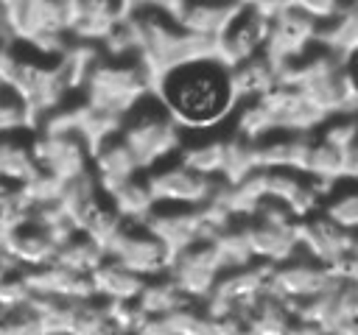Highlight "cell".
<instances>
[{"label":"cell","mask_w":358,"mask_h":335,"mask_svg":"<svg viewBox=\"0 0 358 335\" xmlns=\"http://www.w3.org/2000/svg\"><path fill=\"white\" fill-rule=\"evenodd\" d=\"M39 114L34 106L8 84H3V100H0V131L3 134H20V131H36Z\"/></svg>","instance_id":"37"},{"label":"cell","mask_w":358,"mask_h":335,"mask_svg":"<svg viewBox=\"0 0 358 335\" xmlns=\"http://www.w3.org/2000/svg\"><path fill=\"white\" fill-rule=\"evenodd\" d=\"M106 257H109V254H106V248H103L101 243H95L92 237H87V234L78 232V234H73L67 243L59 246L56 262H62V265H67V268H73V271H78V274H92Z\"/></svg>","instance_id":"38"},{"label":"cell","mask_w":358,"mask_h":335,"mask_svg":"<svg viewBox=\"0 0 358 335\" xmlns=\"http://www.w3.org/2000/svg\"><path fill=\"white\" fill-rule=\"evenodd\" d=\"M25 276H28L34 293H39V296H53V299H64V302L95 296V285H92L90 274H78L56 260L48 265H39V268H25Z\"/></svg>","instance_id":"21"},{"label":"cell","mask_w":358,"mask_h":335,"mask_svg":"<svg viewBox=\"0 0 358 335\" xmlns=\"http://www.w3.org/2000/svg\"><path fill=\"white\" fill-rule=\"evenodd\" d=\"M299 246L302 254L324 265H336L352 251H358V234L338 226L324 212H316L310 218H299Z\"/></svg>","instance_id":"15"},{"label":"cell","mask_w":358,"mask_h":335,"mask_svg":"<svg viewBox=\"0 0 358 335\" xmlns=\"http://www.w3.org/2000/svg\"><path fill=\"white\" fill-rule=\"evenodd\" d=\"M347 179L358 181V137H355V142L350 145V154H347Z\"/></svg>","instance_id":"47"},{"label":"cell","mask_w":358,"mask_h":335,"mask_svg":"<svg viewBox=\"0 0 358 335\" xmlns=\"http://www.w3.org/2000/svg\"><path fill=\"white\" fill-rule=\"evenodd\" d=\"M31 134L34 131L3 134V145H0V176L3 179L17 181V184H28L42 173L36 154H34Z\"/></svg>","instance_id":"27"},{"label":"cell","mask_w":358,"mask_h":335,"mask_svg":"<svg viewBox=\"0 0 358 335\" xmlns=\"http://www.w3.org/2000/svg\"><path fill=\"white\" fill-rule=\"evenodd\" d=\"M78 95L117 117H126L140 100L154 95V75L140 59L101 56Z\"/></svg>","instance_id":"6"},{"label":"cell","mask_w":358,"mask_h":335,"mask_svg":"<svg viewBox=\"0 0 358 335\" xmlns=\"http://www.w3.org/2000/svg\"><path fill=\"white\" fill-rule=\"evenodd\" d=\"M229 70H232V84H235V92L241 100H257L280 84L277 64L268 53H257Z\"/></svg>","instance_id":"29"},{"label":"cell","mask_w":358,"mask_h":335,"mask_svg":"<svg viewBox=\"0 0 358 335\" xmlns=\"http://www.w3.org/2000/svg\"><path fill=\"white\" fill-rule=\"evenodd\" d=\"M260 100L268 109L277 131H316L327 120V114L319 112L299 87L277 84Z\"/></svg>","instance_id":"18"},{"label":"cell","mask_w":358,"mask_h":335,"mask_svg":"<svg viewBox=\"0 0 358 335\" xmlns=\"http://www.w3.org/2000/svg\"><path fill=\"white\" fill-rule=\"evenodd\" d=\"M241 0H185L176 14V22L199 36L218 39L241 14Z\"/></svg>","instance_id":"23"},{"label":"cell","mask_w":358,"mask_h":335,"mask_svg":"<svg viewBox=\"0 0 358 335\" xmlns=\"http://www.w3.org/2000/svg\"><path fill=\"white\" fill-rule=\"evenodd\" d=\"M129 17L126 0H73L70 34L87 42H103Z\"/></svg>","instance_id":"20"},{"label":"cell","mask_w":358,"mask_h":335,"mask_svg":"<svg viewBox=\"0 0 358 335\" xmlns=\"http://www.w3.org/2000/svg\"><path fill=\"white\" fill-rule=\"evenodd\" d=\"M126 3H129V11H134V8H162L176 20L185 0H126Z\"/></svg>","instance_id":"45"},{"label":"cell","mask_w":358,"mask_h":335,"mask_svg":"<svg viewBox=\"0 0 358 335\" xmlns=\"http://www.w3.org/2000/svg\"><path fill=\"white\" fill-rule=\"evenodd\" d=\"M224 262L213 246V240H199L182 251L173 254L171 260V268H168V276L196 302H207V296L213 293L215 282L221 279L224 274Z\"/></svg>","instance_id":"10"},{"label":"cell","mask_w":358,"mask_h":335,"mask_svg":"<svg viewBox=\"0 0 358 335\" xmlns=\"http://www.w3.org/2000/svg\"><path fill=\"white\" fill-rule=\"evenodd\" d=\"M154 92L187 134L215 131L235 114L241 103L229 64L215 56L196 59L165 73Z\"/></svg>","instance_id":"1"},{"label":"cell","mask_w":358,"mask_h":335,"mask_svg":"<svg viewBox=\"0 0 358 335\" xmlns=\"http://www.w3.org/2000/svg\"><path fill=\"white\" fill-rule=\"evenodd\" d=\"M260 165H257V142L243 137V134H229V142H227V165H224V181H238V179H246L249 173H255Z\"/></svg>","instance_id":"41"},{"label":"cell","mask_w":358,"mask_h":335,"mask_svg":"<svg viewBox=\"0 0 358 335\" xmlns=\"http://www.w3.org/2000/svg\"><path fill=\"white\" fill-rule=\"evenodd\" d=\"M227 142L229 134H210V137H199V140H185V145L179 148L176 159L187 168H193L196 173L221 179L224 176V165H227Z\"/></svg>","instance_id":"30"},{"label":"cell","mask_w":358,"mask_h":335,"mask_svg":"<svg viewBox=\"0 0 358 335\" xmlns=\"http://www.w3.org/2000/svg\"><path fill=\"white\" fill-rule=\"evenodd\" d=\"M103 193L109 195V201L115 204V209L129 223H145L148 215L157 207V198H154V193H151V187L145 181V173L131 176V179H126V181H120V184H115V187H109Z\"/></svg>","instance_id":"31"},{"label":"cell","mask_w":358,"mask_h":335,"mask_svg":"<svg viewBox=\"0 0 358 335\" xmlns=\"http://www.w3.org/2000/svg\"><path fill=\"white\" fill-rule=\"evenodd\" d=\"M344 78H347V87H350V95H352V106L358 112V53L344 59Z\"/></svg>","instance_id":"46"},{"label":"cell","mask_w":358,"mask_h":335,"mask_svg":"<svg viewBox=\"0 0 358 335\" xmlns=\"http://www.w3.org/2000/svg\"><path fill=\"white\" fill-rule=\"evenodd\" d=\"M243 321H246V329H255V332H288V329H294V315H291L288 304L274 293L260 296L243 313Z\"/></svg>","instance_id":"36"},{"label":"cell","mask_w":358,"mask_h":335,"mask_svg":"<svg viewBox=\"0 0 358 335\" xmlns=\"http://www.w3.org/2000/svg\"><path fill=\"white\" fill-rule=\"evenodd\" d=\"M151 229L173 254L199 243V240H213V229L201 212V207H179V204H157L148 221L143 223Z\"/></svg>","instance_id":"13"},{"label":"cell","mask_w":358,"mask_h":335,"mask_svg":"<svg viewBox=\"0 0 358 335\" xmlns=\"http://www.w3.org/2000/svg\"><path fill=\"white\" fill-rule=\"evenodd\" d=\"M260 170H263L266 198L282 201L296 218H310V215L322 212L324 195L310 181L308 173H302V170H285V168H260Z\"/></svg>","instance_id":"17"},{"label":"cell","mask_w":358,"mask_h":335,"mask_svg":"<svg viewBox=\"0 0 358 335\" xmlns=\"http://www.w3.org/2000/svg\"><path fill=\"white\" fill-rule=\"evenodd\" d=\"M0 240H3V254L14 257L22 268L48 265L59 254L56 237L45 226H39L36 221H28L22 226H14L8 232H0Z\"/></svg>","instance_id":"19"},{"label":"cell","mask_w":358,"mask_h":335,"mask_svg":"<svg viewBox=\"0 0 358 335\" xmlns=\"http://www.w3.org/2000/svg\"><path fill=\"white\" fill-rule=\"evenodd\" d=\"M0 75H3V84L14 87L34 106L39 120L53 109L64 106L67 98L73 95L64 78V70L59 64V56H48L17 39L3 45Z\"/></svg>","instance_id":"3"},{"label":"cell","mask_w":358,"mask_h":335,"mask_svg":"<svg viewBox=\"0 0 358 335\" xmlns=\"http://www.w3.org/2000/svg\"><path fill=\"white\" fill-rule=\"evenodd\" d=\"M213 246H215L224 268H243V265L257 262L255 254H252V246L246 240V232H243L241 221L232 223V226H227L221 234H215L213 237Z\"/></svg>","instance_id":"42"},{"label":"cell","mask_w":358,"mask_h":335,"mask_svg":"<svg viewBox=\"0 0 358 335\" xmlns=\"http://www.w3.org/2000/svg\"><path fill=\"white\" fill-rule=\"evenodd\" d=\"M305 173L310 176V181L322 190V195L327 198L330 190L347 179V151L322 140L319 134L313 137V145H310V156H308V168Z\"/></svg>","instance_id":"28"},{"label":"cell","mask_w":358,"mask_h":335,"mask_svg":"<svg viewBox=\"0 0 358 335\" xmlns=\"http://www.w3.org/2000/svg\"><path fill=\"white\" fill-rule=\"evenodd\" d=\"M344 181H338L330 190V195L322 204V212L330 221H336L338 226L358 234V181L355 179H350V184H344Z\"/></svg>","instance_id":"39"},{"label":"cell","mask_w":358,"mask_h":335,"mask_svg":"<svg viewBox=\"0 0 358 335\" xmlns=\"http://www.w3.org/2000/svg\"><path fill=\"white\" fill-rule=\"evenodd\" d=\"M73 6L67 0H3L6 42H25L48 56H62L73 39Z\"/></svg>","instance_id":"4"},{"label":"cell","mask_w":358,"mask_h":335,"mask_svg":"<svg viewBox=\"0 0 358 335\" xmlns=\"http://www.w3.org/2000/svg\"><path fill=\"white\" fill-rule=\"evenodd\" d=\"M109 257L120 260L123 265H129L131 271H137L140 276L151 279V276H162L171 268L173 251L143 223H129L106 248Z\"/></svg>","instance_id":"11"},{"label":"cell","mask_w":358,"mask_h":335,"mask_svg":"<svg viewBox=\"0 0 358 335\" xmlns=\"http://www.w3.org/2000/svg\"><path fill=\"white\" fill-rule=\"evenodd\" d=\"M319 31H322L319 20H313L310 14H305L299 8H285L271 17L266 53L274 61L296 59V56L308 53L313 45H319Z\"/></svg>","instance_id":"16"},{"label":"cell","mask_w":358,"mask_h":335,"mask_svg":"<svg viewBox=\"0 0 358 335\" xmlns=\"http://www.w3.org/2000/svg\"><path fill=\"white\" fill-rule=\"evenodd\" d=\"M336 282H338V276L333 274L330 265L299 251L296 257H291L274 268L268 293L280 296L282 302H305V299H313V296L330 290Z\"/></svg>","instance_id":"12"},{"label":"cell","mask_w":358,"mask_h":335,"mask_svg":"<svg viewBox=\"0 0 358 335\" xmlns=\"http://www.w3.org/2000/svg\"><path fill=\"white\" fill-rule=\"evenodd\" d=\"M64 332H73V335L112 332V318H109L106 302L101 296L67 302V324H64Z\"/></svg>","instance_id":"34"},{"label":"cell","mask_w":358,"mask_h":335,"mask_svg":"<svg viewBox=\"0 0 358 335\" xmlns=\"http://www.w3.org/2000/svg\"><path fill=\"white\" fill-rule=\"evenodd\" d=\"M355 3H358V0H355Z\"/></svg>","instance_id":"49"},{"label":"cell","mask_w":358,"mask_h":335,"mask_svg":"<svg viewBox=\"0 0 358 335\" xmlns=\"http://www.w3.org/2000/svg\"><path fill=\"white\" fill-rule=\"evenodd\" d=\"M129 25L137 39V59L148 67L157 81L196 59H218V39L199 36L187 28H182L168 11L162 8H134L129 11Z\"/></svg>","instance_id":"2"},{"label":"cell","mask_w":358,"mask_h":335,"mask_svg":"<svg viewBox=\"0 0 358 335\" xmlns=\"http://www.w3.org/2000/svg\"><path fill=\"white\" fill-rule=\"evenodd\" d=\"M241 3H243V6H257L260 0H241Z\"/></svg>","instance_id":"48"},{"label":"cell","mask_w":358,"mask_h":335,"mask_svg":"<svg viewBox=\"0 0 358 335\" xmlns=\"http://www.w3.org/2000/svg\"><path fill=\"white\" fill-rule=\"evenodd\" d=\"M140 307L148 313V315H168L179 307H187V304H196V299H190L168 274L162 276H151L140 293Z\"/></svg>","instance_id":"35"},{"label":"cell","mask_w":358,"mask_h":335,"mask_svg":"<svg viewBox=\"0 0 358 335\" xmlns=\"http://www.w3.org/2000/svg\"><path fill=\"white\" fill-rule=\"evenodd\" d=\"M90 276L95 285V296L106 302H137L148 282L145 276H140L137 271H131L115 257H106Z\"/></svg>","instance_id":"26"},{"label":"cell","mask_w":358,"mask_h":335,"mask_svg":"<svg viewBox=\"0 0 358 335\" xmlns=\"http://www.w3.org/2000/svg\"><path fill=\"white\" fill-rule=\"evenodd\" d=\"M34 209H36V204L28 195L25 184L3 179V190H0V221H3V226H0V232H8L14 226L28 223Z\"/></svg>","instance_id":"40"},{"label":"cell","mask_w":358,"mask_h":335,"mask_svg":"<svg viewBox=\"0 0 358 335\" xmlns=\"http://www.w3.org/2000/svg\"><path fill=\"white\" fill-rule=\"evenodd\" d=\"M92 173L98 176L101 190H109V187H115L131 176H140L145 170L140 168L134 151L117 131V134L106 137L98 148H92Z\"/></svg>","instance_id":"24"},{"label":"cell","mask_w":358,"mask_h":335,"mask_svg":"<svg viewBox=\"0 0 358 335\" xmlns=\"http://www.w3.org/2000/svg\"><path fill=\"white\" fill-rule=\"evenodd\" d=\"M31 142H34V154H36L42 173L70 181V179H78L92 170V151L76 131L36 128L31 134Z\"/></svg>","instance_id":"9"},{"label":"cell","mask_w":358,"mask_h":335,"mask_svg":"<svg viewBox=\"0 0 358 335\" xmlns=\"http://www.w3.org/2000/svg\"><path fill=\"white\" fill-rule=\"evenodd\" d=\"M120 123H123V117L90 103L87 98H78V103H73V131L90 145V151L98 148L106 137L117 134Z\"/></svg>","instance_id":"32"},{"label":"cell","mask_w":358,"mask_h":335,"mask_svg":"<svg viewBox=\"0 0 358 335\" xmlns=\"http://www.w3.org/2000/svg\"><path fill=\"white\" fill-rule=\"evenodd\" d=\"M31 299H34V288H31V282L25 276V268L3 274V282H0V310H11V307H20V304H28Z\"/></svg>","instance_id":"44"},{"label":"cell","mask_w":358,"mask_h":335,"mask_svg":"<svg viewBox=\"0 0 358 335\" xmlns=\"http://www.w3.org/2000/svg\"><path fill=\"white\" fill-rule=\"evenodd\" d=\"M73 221H76V226H78L81 234L92 237L103 248H109V243L129 226V221L115 209V204L109 201V195L101 187L84 201V207L76 212Z\"/></svg>","instance_id":"25"},{"label":"cell","mask_w":358,"mask_h":335,"mask_svg":"<svg viewBox=\"0 0 358 335\" xmlns=\"http://www.w3.org/2000/svg\"><path fill=\"white\" fill-rule=\"evenodd\" d=\"M271 17L263 14L257 6H243L241 14L232 20V25L218 36V59L229 67L266 53Z\"/></svg>","instance_id":"14"},{"label":"cell","mask_w":358,"mask_h":335,"mask_svg":"<svg viewBox=\"0 0 358 335\" xmlns=\"http://www.w3.org/2000/svg\"><path fill=\"white\" fill-rule=\"evenodd\" d=\"M277 262L257 260L243 268H227L207 296L204 307L210 315H243L260 296L268 293Z\"/></svg>","instance_id":"7"},{"label":"cell","mask_w":358,"mask_h":335,"mask_svg":"<svg viewBox=\"0 0 358 335\" xmlns=\"http://www.w3.org/2000/svg\"><path fill=\"white\" fill-rule=\"evenodd\" d=\"M185 128L173 120V114L165 109V103L154 95L140 100L120 123V137L134 151L143 170H151L179 154L185 145Z\"/></svg>","instance_id":"5"},{"label":"cell","mask_w":358,"mask_h":335,"mask_svg":"<svg viewBox=\"0 0 358 335\" xmlns=\"http://www.w3.org/2000/svg\"><path fill=\"white\" fill-rule=\"evenodd\" d=\"M0 332L3 335H45L42 321L36 315V310L28 304L11 307V310H0Z\"/></svg>","instance_id":"43"},{"label":"cell","mask_w":358,"mask_h":335,"mask_svg":"<svg viewBox=\"0 0 358 335\" xmlns=\"http://www.w3.org/2000/svg\"><path fill=\"white\" fill-rule=\"evenodd\" d=\"M145 181L157 198V204H179V207H201L218 187V179L196 173L182 165L176 156L145 170Z\"/></svg>","instance_id":"8"},{"label":"cell","mask_w":358,"mask_h":335,"mask_svg":"<svg viewBox=\"0 0 358 335\" xmlns=\"http://www.w3.org/2000/svg\"><path fill=\"white\" fill-rule=\"evenodd\" d=\"M319 45L341 53L344 59L358 53V3L347 0V6L327 22H322Z\"/></svg>","instance_id":"33"},{"label":"cell","mask_w":358,"mask_h":335,"mask_svg":"<svg viewBox=\"0 0 358 335\" xmlns=\"http://www.w3.org/2000/svg\"><path fill=\"white\" fill-rule=\"evenodd\" d=\"M313 137H316V131H274L263 140H255L257 142V165L305 173Z\"/></svg>","instance_id":"22"}]
</instances>
